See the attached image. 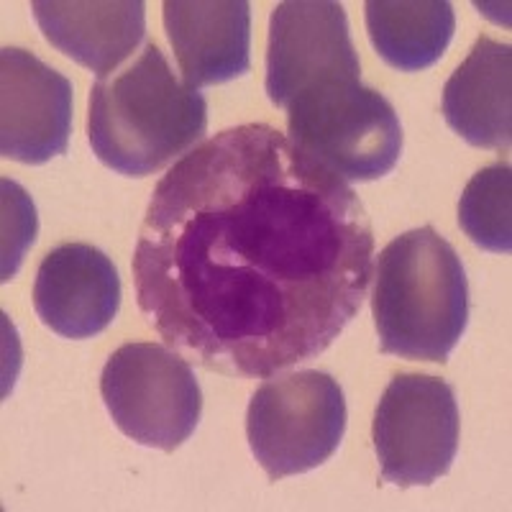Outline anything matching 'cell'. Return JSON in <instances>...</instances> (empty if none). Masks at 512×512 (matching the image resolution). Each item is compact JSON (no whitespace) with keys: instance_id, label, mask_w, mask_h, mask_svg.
<instances>
[{"instance_id":"9a60e30c","label":"cell","mask_w":512,"mask_h":512,"mask_svg":"<svg viewBox=\"0 0 512 512\" xmlns=\"http://www.w3.org/2000/svg\"><path fill=\"white\" fill-rule=\"evenodd\" d=\"M459 223L479 249H512V172L507 162L479 169L459 203Z\"/></svg>"},{"instance_id":"5b68a950","label":"cell","mask_w":512,"mask_h":512,"mask_svg":"<svg viewBox=\"0 0 512 512\" xmlns=\"http://www.w3.org/2000/svg\"><path fill=\"white\" fill-rule=\"evenodd\" d=\"M344 433V390L318 369L267 377L246 413L251 454L274 482L326 464Z\"/></svg>"},{"instance_id":"6da1fadb","label":"cell","mask_w":512,"mask_h":512,"mask_svg":"<svg viewBox=\"0 0 512 512\" xmlns=\"http://www.w3.org/2000/svg\"><path fill=\"white\" fill-rule=\"evenodd\" d=\"M374 231L354 187L267 123L228 128L159 180L134 251L146 323L205 372L315 359L367 300Z\"/></svg>"},{"instance_id":"2e32d148","label":"cell","mask_w":512,"mask_h":512,"mask_svg":"<svg viewBox=\"0 0 512 512\" xmlns=\"http://www.w3.org/2000/svg\"><path fill=\"white\" fill-rule=\"evenodd\" d=\"M3 210H6V226H3V282H8L21 267L24 251L36 239V210L26 198V192L16 182L3 180Z\"/></svg>"},{"instance_id":"30bf717a","label":"cell","mask_w":512,"mask_h":512,"mask_svg":"<svg viewBox=\"0 0 512 512\" xmlns=\"http://www.w3.org/2000/svg\"><path fill=\"white\" fill-rule=\"evenodd\" d=\"M34 308L41 323L64 338H93L121 308L116 264L90 244H62L36 272Z\"/></svg>"},{"instance_id":"8992f818","label":"cell","mask_w":512,"mask_h":512,"mask_svg":"<svg viewBox=\"0 0 512 512\" xmlns=\"http://www.w3.org/2000/svg\"><path fill=\"white\" fill-rule=\"evenodd\" d=\"M100 395L123 436L167 454L195 433L203 413V395L190 361L146 341L121 346L105 361Z\"/></svg>"},{"instance_id":"52a82bcc","label":"cell","mask_w":512,"mask_h":512,"mask_svg":"<svg viewBox=\"0 0 512 512\" xmlns=\"http://www.w3.org/2000/svg\"><path fill=\"white\" fill-rule=\"evenodd\" d=\"M459 405L448 382L400 374L374 413V451L382 479L400 489L428 487L451 472L459 454Z\"/></svg>"},{"instance_id":"4fadbf2b","label":"cell","mask_w":512,"mask_h":512,"mask_svg":"<svg viewBox=\"0 0 512 512\" xmlns=\"http://www.w3.org/2000/svg\"><path fill=\"white\" fill-rule=\"evenodd\" d=\"M443 118L472 146L507 152L512 139V49L479 36L443 88Z\"/></svg>"},{"instance_id":"277c9868","label":"cell","mask_w":512,"mask_h":512,"mask_svg":"<svg viewBox=\"0 0 512 512\" xmlns=\"http://www.w3.org/2000/svg\"><path fill=\"white\" fill-rule=\"evenodd\" d=\"M290 141L344 182L390 175L402 154V123L382 93L361 80H328L287 105Z\"/></svg>"},{"instance_id":"7a4b0ae2","label":"cell","mask_w":512,"mask_h":512,"mask_svg":"<svg viewBox=\"0 0 512 512\" xmlns=\"http://www.w3.org/2000/svg\"><path fill=\"white\" fill-rule=\"evenodd\" d=\"M205 131L208 103L177 80L154 41L126 70L100 77L90 93V146L118 175H154L192 152Z\"/></svg>"},{"instance_id":"3957f363","label":"cell","mask_w":512,"mask_h":512,"mask_svg":"<svg viewBox=\"0 0 512 512\" xmlns=\"http://www.w3.org/2000/svg\"><path fill=\"white\" fill-rule=\"evenodd\" d=\"M372 295L382 354L443 364L469 323L459 254L433 226L402 233L377 259Z\"/></svg>"},{"instance_id":"5bb4252c","label":"cell","mask_w":512,"mask_h":512,"mask_svg":"<svg viewBox=\"0 0 512 512\" xmlns=\"http://www.w3.org/2000/svg\"><path fill=\"white\" fill-rule=\"evenodd\" d=\"M367 31L390 67L400 72L428 70L454 39V6L446 0H369Z\"/></svg>"},{"instance_id":"7c38bea8","label":"cell","mask_w":512,"mask_h":512,"mask_svg":"<svg viewBox=\"0 0 512 512\" xmlns=\"http://www.w3.org/2000/svg\"><path fill=\"white\" fill-rule=\"evenodd\" d=\"M31 11L44 39L98 80L131 57L146 34L141 0H36Z\"/></svg>"},{"instance_id":"ba28073f","label":"cell","mask_w":512,"mask_h":512,"mask_svg":"<svg viewBox=\"0 0 512 512\" xmlns=\"http://www.w3.org/2000/svg\"><path fill=\"white\" fill-rule=\"evenodd\" d=\"M349 21L333 0H285L272 11L267 49V95L287 108L305 90L328 80H359Z\"/></svg>"},{"instance_id":"9c48e42d","label":"cell","mask_w":512,"mask_h":512,"mask_svg":"<svg viewBox=\"0 0 512 512\" xmlns=\"http://www.w3.org/2000/svg\"><path fill=\"white\" fill-rule=\"evenodd\" d=\"M72 134V82L36 54L0 52V154L44 164L67 152Z\"/></svg>"},{"instance_id":"8fae6325","label":"cell","mask_w":512,"mask_h":512,"mask_svg":"<svg viewBox=\"0 0 512 512\" xmlns=\"http://www.w3.org/2000/svg\"><path fill=\"white\" fill-rule=\"evenodd\" d=\"M164 29L190 90L249 72L251 6L246 0H164Z\"/></svg>"}]
</instances>
